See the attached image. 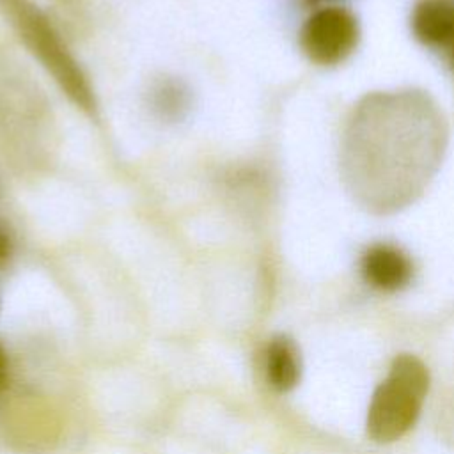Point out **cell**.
I'll list each match as a JSON object with an SVG mask.
<instances>
[{"mask_svg":"<svg viewBox=\"0 0 454 454\" xmlns=\"http://www.w3.org/2000/svg\"><path fill=\"white\" fill-rule=\"evenodd\" d=\"M364 278L380 291H399L406 287L413 277L411 259L397 247L376 243L369 247L360 261Z\"/></svg>","mask_w":454,"mask_h":454,"instance_id":"6","label":"cell"},{"mask_svg":"<svg viewBox=\"0 0 454 454\" xmlns=\"http://www.w3.org/2000/svg\"><path fill=\"white\" fill-rule=\"evenodd\" d=\"M438 431L440 436L454 445V388L445 395L438 408Z\"/></svg>","mask_w":454,"mask_h":454,"instance_id":"9","label":"cell"},{"mask_svg":"<svg viewBox=\"0 0 454 454\" xmlns=\"http://www.w3.org/2000/svg\"><path fill=\"white\" fill-rule=\"evenodd\" d=\"M447 57H449V62H450V66L454 67V43L449 46V50H447Z\"/></svg>","mask_w":454,"mask_h":454,"instance_id":"12","label":"cell"},{"mask_svg":"<svg viewBox=\"0 0 454 454\" xmlns=\"http://www.w3.org/2000/svg\"><path fill=\"white\" fill-rule=\"evenodd\" d=\"M427 387V369L417 356H395L387 378L372 394L367 434L374 442L388 443L408 433L419 419Z\"/></svg>","mask_w":454,"mask_h":454,"instance_id":"3","label":"cell"},{"mask_svg":"<svg viewBox=\"0 0 454 454\" xmlns=\"http://www.w3.org/2000/svg\"><path fill=\"white\" fill-rule=\"evenodd\" d=\"M360 41L356 16L346 7H323L300 30L303 53L316 64L333 66L348 59Z\"/></svg>","mask_w":454,"mask_h":454,"instance_id":"5","label":"cell"},{"mask_svg":"<svg viewBox=\"0 0 454 454\" xmlns=\"http://www.w3.org/2000/svg\"><path fill=\"white\" fill-rule=\"evenodd\" d=\"M445 144V119L427 94H369L346 124L340 149L346 186L372 213L403 209L426 190Z\"/></svg>","mask_w":454,"mask_h":454,"instance_id":"1","label":"cell"},{"mask_svg":"<svg viewBox=\"0 0 454 454\" xmlns=\"http://www.w3.org/2000/svg\"><path fill=\"white\" fill-rule=\"evenodd\" d=\"M12 254V239L9 231L0 223V268L7 264Z\"/></svg>","mask_w":454,"mask_h":454,"instance_id":"10","label":"cell"},{"mask_svg":"<svg viewBox=\"0 0 454 454\" xmlns=\"http://www.w3.org/2000/svg\"><path fill=\"white\" fill-rule=\"evenodd\" d=\"M0 60V145L18 165H35L50 135V117L39 92Z\"/></svg>","mask_w":454,"mask_h":454,"instance_id":"4","label":"cell"},{"mask_svg":"<svg viewBox=\"0 0 454 454\" xmlns=\"http://www.w3.org/2000/svg\"><path fill=\"white\" fill-rule=\"evenodd\" d=\"M5 367H7V360H5V353H4V348L0 346V387L4 383V378H5Z\"/></svg>","mask_w":454,"mask_h":454,"instance_id":"11","label":"cell"},{"mask_svg":"<svg viewBox=\"0 0 454 454\" xmlns=\"http://www.w3.org/2000/svg\"><path fill=\"white\" fill-rule=\"evenodd\" d=\"M411 30L422 44L449 50L454 43V0H419L411 12Z\"/></svg>","mask_w":454,"mask_h":454,"instance_id":"7","label":"cell"},{"mask_svg":"<svg viewBox=\"0 0 454 454\" xmlns=\"http://www.w3.org/2000/svg\"><path fill=\"white\" fill-rule=\"evenodd\" d=\"M0 11L67 98L82 110L94 112L92 89L44 12L30 0H0Z\"/></svg>","mask_w":454,"mask_h":454,"instance_id":"2","label":"cell"},{"mask_svg":"<svg viewBox=\"0 0 454 454\" xmlns=\"http://www.w3.org/2000/svg\"><path fill=\"white\" fill-rule=\"evenodd\" d=\"M300 372L301 364L296 344L286 335L273 337L266 349V374L271 387L278 392H289L300 381Z\"/></svg>","mask_w":454,"mask_h":454,"instance_id":"8","label":"cell"}]
</instances>
